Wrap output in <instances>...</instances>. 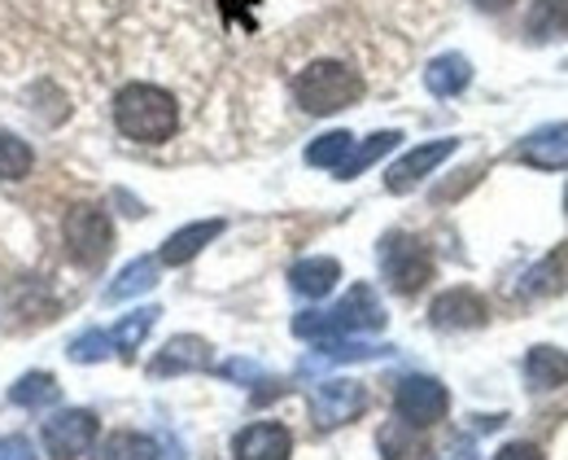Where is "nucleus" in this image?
<instances>
[{"label": "nucleus", "mask_w": 568, "mask_h": 460, "mask_svg": "<svg viewBox=\"0 0 568 460\" xmlns=\"http://www.w3.org/2000/svg\"><path fill=\"white\" fill-rule=\"evenodd\" d=\"M114 128L136 146H166L180 132V101L158 83H123L114 97Z\"/></svg>", "instance_id": "nucleus-1"}, {"label": "nucleus", "mask_w": 568, "mask_h": 460, "mask_svg": "<svg viewBox=\"0 0 568 460\" xmlns=\"http://www.w3.org/2000/svg\"><path fill=\"white\" fill-rule=\"evenodd\" d=\"M367 83L355 67L337 62V58H320L311 67H302L293 79V101L306 110V114H337V110H351L355 101H363Z\"/></svg>", "instance_id": "nucleus-2"}, {"label": "nucleus", "mask_w": 568, "mask_h": 460, "mask_svg": "<svg viewBox=\"0 0 568 460\" xmlns=\"http://www.w3.org/2000/svg\"><path fill=\"white\" fill-rule=\"evenodd\" d=\"M381 324H385L381 299L367 286H355L333 311H311V316L293 320V333H302V338H342V333H363V329H381Z\"/></svg>", "instance_id": "nucleus-3"}, {"label": "nucleus", "mask_w": 568, "mask_h": 460, "mask_svg": "<svg viewBox=\"0 0 568 460\" xmlns=\"http://www.w3.org/2000/svg\"><path fill=\"white\" fill-rule=\"evenodd\" d=\"M62 246H67V254H71L79 268L97 272L110 259V250H114V224H110V216L97 202L71 207L67 220H62Z\"/></svg>", "instance_id": "nucleus-4"}, {"label": "nucleus", "mask_w": 568, "mask_h": 460, "mask_svg": "<svg viewBox=\"0 0 568 460\" xmlns=\"http://www.w3.org/2000/svg\"><path fill=\"white\" fill-rule=\"evenodd\" d=\"M381 272L398 294H420L433 281V254L420 237L412 232H389L381 241Z\"/></svg>", "instance_id": "nucleus-5"}, {"label": "nucleus", "mask_w": 568, "mask_h": 460, "mask_svg": "<svg viewBox=\"0 0 568 460\" xmlns=\"http://www.w3.org/2000/svg\"><path fill=\"white\" fill-rule=\"evenodd\" d=\"M97 412L88 408H62L53 421H44V448L53 460H79L97 443Z\"/></svg>", "instance_id": "nucleus-6"}, {"label": "nucleus", "mask_w": 568, "mask_h": 460, "mask_svg": "<svg viewBox=\"0 0 568 460\" xmlns=\"http://www.w3.org/2000/svg\"><path fill=\"white\" fill-rule=\"evenodd\" d=\"M394 408H398L403 421L428 430V426H437L446 417L450 394H446V386L433 382V378H407V382L398 386V394H394Z\"/></svg>", "instance_id": "nucleus-7"}, {"label": "nucleus", "mask_w": 568, "mask_h": 460, "mask_svg": "<svg viewBox=\"0 0 568 460\" xmlns=\"http://www.w3.org/2000/svg\"><path fill=\"white\" fill-rule=\"evenodd\" d=\"M363 408H367V390L358 382H351V378L315 386V394H311L315 426H346V421H355Z\"/></svg>", "instance_id": "nucleus-8"}, {"label": "nucleus", "mask_w": 568, "mask_h": 460, "mask_svg": "<svg viewBox=\"0 0 568 460\" xmlns=\"http://www.w3.org/2000/svg\"><path fill=\"white\" fill-rule=\"evenodd\" d=\"M459 141H428V146H416V150H407L394 167H389V176H385V184H389V193H412L425 176H433L450 153H455Z\"/></svg>", "instance_id": "nucleus-9"}, {"label": "nucleus", "mask_w": 568, "mask_h": 460, "mask_svg": "<svg viewBox=\"0 0 568 460\" xmlns=\"http://www.w3.org/2000/svg\"><path fill=\"white\" fill-rule=\"evenodd\" d=\"M232 452H236V460H288L293 457V434L281 421H254L236 434Z\"/></svg>", "instance_id": "nucleus-10"}, {"label": "nucleus", "mask_w": 568, "mask_h": 460, "mask_svg": "<svg viewBox=\"0 0 568 460\" xmlns=\"http://www.w3.org/2000/svg\"><path fill=\"white\" fill-rule=\"evenodd\" d=\"M428 316H433V324L437 329H477V324H486V299L477 294V290H446V294H437L433 307H428Z\"/></svg>", "instance_id": "nucleus-11"}, {"label": "nucleus", "mask_w": 568, "mask_h": 460, "mask_svg": "<svg viewBox=\"0 0 568 460\" xmlns=\"http://www.w3.org/2000/svg\"><path fill=\"white\" fill-rule=\"evenodd\" d=\"M211 364V347L202 342V338H171L162 351H158V360L149 364V373L153 378H171V373H189V369H206Z\"/></svg>", "instance_id": "nucleus-12"}, {"label": "nucleus", "mask_w": 568, "mask_h": 460, "mask_svg": "<svg viewBox=\"0 0 568 460\" xmlns=\"http://www.w3.org/2000/svg\"><path fill=\"white\" fill-rule=\"evenodd\" d=\"M223 232V220H202V224H189V229L171 232L166 237V246H162V254H158V263H166V268H180V263H189L206 241H214Z\"/></svg>", "instance_id": "nucleus-13"}, {"label": "nucleus", "mask_w": 568, "mask_h": 460, "mask_svg": "<svg viewBox=\"0 0 568 460\" xmlns=\"http://www.w3.org/2000/svg\"><path fill=\"white\" fill-rule=\"evenodd\" d=\"M288 281H293V290L297 294H306V299H324L337 281H342V263L337 259H302V263H293V272H288Z\"/></svg>", "instance_id": "nucleus-14"}, {"label": "nucleus", "mask_w": 568, "mask_h": 460, "mask_svg": "<svg viewBox=\"0 0 568 460\" xmlns=\"http://www.w3.org/2000/svg\"><path fill=\"white\" fill-rule=\"evenodd\" d=\"M381 457L385 460H428V443L425 434H420V426H412V421H389L385 430H381Z\"/></svg>", "instance_id": "nucleus-15"}, {"label": "nucleus", "mask_w": 568, "mask_h": 460, "mask_svg": "<svg viewBox=\"0 0 568 460\" xmlns=\"http://www.w3.org/2000/svg\"><path fill=\"white\" fill-rule=\"evenodd\" d=\"M516 158H525L529 167H565L568 162V123L534 132V137L516 150Z\"/></svg>", "instance_id": "nucleus-16"}, {"label": "nucleus", "mask_w": 568, "mask_h": 460, "mask_svg": "<svg viewBox=\"0 0 568 460\" xmlns=\"http://www.w3.org/2000/svg\"><path fill=\"white\" fill-rule=\"evenodd\" d=\"M525 36L547 44V40H568V0H534L525 18Z\"/></svg>", "instance_id": "nucleus-17"}, {"label": "nucleus", "mask_w": 568, "mask_h": 460, "mask_svg": "<svg viewBox=\"0 0 568 460\" xmlns=\"http://www.w3.org/2000/svg\"><path fill=\"white\" fill-rule=\"evenodd\" d=\"M468 79H473V67H468V58H459V53H446V58L428 62V71H425V83L433 97H455V92L468 88Z\"/></svg>", "instance_id": "nucleus-18"}, {"label": "nucleus", "mask_w": 568, "mask_h": 460, "mask_svg": "<svg viewBox=\"0 0 568 460\" xmlns=\"http://www.w3.org/2000/svg\"><path fill=\"white\" fill-rule=\"evenodd\" d=\"M525 378L534 390H551V386L568 382V356L556 347H534L529 360H525Z\"/></svg>", "instance_id": "nucleus-19"}, {"label": "nucleus", "mask_w": 568, "mask_h": 460, "mask_svg": "<svg viewBox=\"0 0 568 460\" xmlns=\"http://www.w3.org/2000/svg\"><path fill=\"white\" fill-rule=\"evenodd\" d=\"M158 286V259H136L119 272V281L105 290V303H123V299H136L144 290Z\"/></svg>", "instance_id": "nucleus-20"}, {"label": "nucleus", "mask_w": 568, "mask_h": 460, "mask_svg": "<svg viewBox=\"0 0 568 460\" xmlns=\"http://www.w3.org/2000/svg\"><path fill=\"white\" fill-rule=\"evenodd\" d=\"M92 460H158V443L149 434H136V430H114Z\"/></svg>", "instance_id": "nucleus-21"}, {"label": "nucleus", "mask_w": 568, "mask_h": 460, "mask_svg": "<svg viewBox=\"0 0 568 460\" xmlns=\"http://www.w3.org/2000/svg\"><path fill=\"white\" fill-rule=\"evenodd\" d=\"M58 378L53 373H27V378H18L13 390H9V403H18V408H49L53 399H58Z\"/></svg>", "instance_id": "nucleus-22"}, {"label": "nucleus", "mask_w": 568, "mask_h": 460, "mask_svg": "<svg viewBox=\"0 0 568 460\" xmlns=\"http://www.w3.org/2000/svg\"><path fill=\"white\" fill-rule=\"evenodd\" d=\"M153 307H141V311H132V316H123L114 329H110V342H114V351L123 356V360H132V351L144 342V333L153 329Z\"/></svg>", "instance_id": "nucleus-23"}, {"label": "nucleus", "mask_w": 568, "mask_h": 460, "mask_svg": "<svg viewBox=\"0 0 568 460\" xmlns=\"http://www.w3.org/2000/svg\"><path fill=\"white\" fill-rule=\"evenodd\" d=\"M398 141H403L398 132H376V137H367V141H363L358 150H351V158L337 167V176H342V180H355L358 171H367V167H372L381 153H389L394 146H398Z\"/></svg>", "instance_id": "nucleus-24"}, {"label": "nucleus", "mask_w": 568, "mask_h": 460, "mask_svg": "<svg viewBox=\"0 0 568 460\" xmlns=\"http://www.w3.org/2000/svg\"><path fill=\"white\" fill-rule=\"evenodd\" d=\"M355 150V137L351 132H328V137H320L311 150H306V162L311 167H342L346 158Z\"/></svg>", "instance_id": "nucleus-25"}, {"label": "nucleus", "mask_w": 568, "mask_h": 460, "mask_svg": "<svg viewBox=\"0 0 568 460\" xmlns=\"http://www.w3.org/2000/svg\"><path fill=\"white\" fill-rule=\"evenodd\" d=\"M36 167V153L18 137H0V180H22Z\"/></svg>", "instance_id": "nucleus-26"}, {"label": "nucleus", "mask_w": 568, "mask_h": 460, "mask_svg": "<svg viewBox=\"0 0 568 460\" xmlns=\"http://www.w3.org/2000/svg\"><path fill=\"white\" fill-rule=\"evenodd\" d=\"M67 356H71L74 364H97V360L114 356V342H110L105 329H88V333H79L71 347H67Z\"/></svg>", "instance_id": "nucleus-27"}, {"label": "nucleus", "mask_w": 568, "mask_h": 460, "mask_svg": "<svg viewBox=\"0 0 568 460\" xmlns=\"http://www.w3.org/2000/svg\"><path fill=\"white\" fill-rule=\"evenodd\" d=\"M0 460H36V448L22 434H4L0 439Z\"/></svg>", "instance_id": "nucleus-28"}, {"label": "nucleus", "mask_w": 568, "mask_h": 460, "mask_svg": "<svg viewBox=\"0 0 568 460\" xmlns=\"http://www.w3.org/2000/svg\"><path fill=\"white\" fill-rule=\"evenodd\" d=\"M495 460H542V452H538L534 443H507Z\"/></svg>", "instance_id": "nucleus-29"}, {"label": "nucleus", "mask_w": 568, "mask_h": 460, "mask_svg": "<svg viewBox=\"0 0 568 460\" xmlns=\"http://www.w3.org/2000/svg\"><path fill=\"white\" fill-rule=\"evenodd\" d=\"M473 4H477L481 13H503V9H511L516 0H473Z\"/></svg>", "instance_id": "nucleus-30"}, {"label": "nucleus", "mask_w": 568, "mask_h": 460, "mask_svg": "<svg viewBox=\"0 0 568 460\" xmlns=\"http://www.w3.org/2000/svg\"><path fill=\"white\" fill-rule=\"evenodd\" d=\"M565 207H568V198H565Z\"/></svg>", "instance_id": "nucleus-31"}]
</instances>
